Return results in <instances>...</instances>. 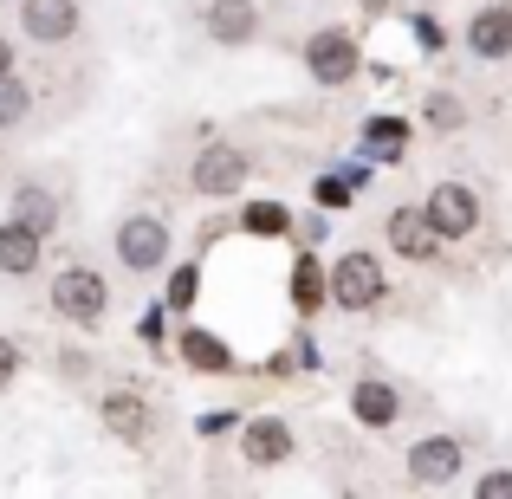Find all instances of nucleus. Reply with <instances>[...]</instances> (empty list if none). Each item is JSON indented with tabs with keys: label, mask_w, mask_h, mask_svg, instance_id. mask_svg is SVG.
Segmentation results:
<instances>
[{
	"label": "nucleus",
	"mask_w": 512,
	"mask_h": 499,
	"mask_svg": "<svg viewBox=\"0 0 512 499\" xmlns=\"http://www.w3.org/2000/svg\"><path fill=\"white\" fill-rule=\"evenodd\" d=\"M46 305L65 318V325L98 331L104 318H111V279H104L98 266H59L52 286H46Z\"/></svg>",
	"instance_id": "f257e3e1"
},
{
	"label": "nucleus",
	"mask_w": 512,
	"mask_h": 499,
	"mask_svg": "<svg viewBox=\"0 0 512 499\" xmlns=\"http://www.w3.org/2000/svg\"><path fill=\"white\" fill-rule=\"evenodd\" d=\"M389 299V273H383V260L376 253H363V247H350L331 260V273H325V305H338V312H376V305Z\"/></svg>",
	"instance_id": "f03ea898"
},
{
	"label": "nucleus",
	"mask_w": 512,
	"mask_h": 499,
	"mask_svg": "<svg viewBox=\"0 0 512 499\" xmlns=\"http://www.w3.org/2000/svg\"><path fill=\"white\" fill-rule=\"evenodd\" d=\"M169 221L163 214H124V221H117V234H111V253H117V266H124V273H137V279H150V273H163L169 266Z\"/></svg>",
	"instance_id": "7ed1b4c3"
},
{
	"label": "nucleus",
	"mask_w": 512,
	"mask_h": 499,
	"mask_svg": "<svg viewBox=\"0 0 512 499\" xmlns=\"http://www.w3.org/2000/svg\"><path fill=\"white\" fill-rule=\"evenodd\" d=\"M480 188L474 182H454V175H441L435 188H428V201H422V221L435 227V240L448 247V240H474L480 234Z\"/></svg>",
	"instance_id": "20e7f679"
},
{
	"label": "nucleus",
	"mask_w": 512,
	"mask_h": 499,
	"mask_svg": "<svg viewBox=\"0 0 512 499\" xmlns=\"http://www.w3.org/2000/svg\"><path fill=\"white\" fill-rule=\"evenodd\" d=\"M98 422H104V435L124 441V448H150V441L163 435V415H156V402L143 396V389H104Z\"/></svg>",
	"instance_id": "39448f33"
},
{
	"label": "nucleus",
	"mask_w": 512,
	"mask_h": 499,
	"mask_svg": "<svg viewBox=\"0 0 512 499\" xmlns=\"http://www.w3.org/2000/svg\"><path fill=\"white\" fill-rule=\"evenodd\" d=\"M253 175V156L240 150V143H208V150H195V163H188V188H195L201 201H227L240 195Z\"/></svg>",
	"instance_id": "423d86ee"
},
{
	"label": "nucleus",
	"mask_w": 512,
	"mask_h": 499,
	"mask_svg": "<svg viewBox=\"0 0 512 499\" xmlns=\"http://www.w3.org/2000/svg\"><path fill=\"white\" fill-rule=\"evenodd\" d=\"M461 467H467V441L461 435H422L409 454H402V480H409V487H422V493L454 487V480H461Z\"/></svg>",
	"instance_id": "0eeeda50"
},
{
	"label": "nucleus",
	"mask_w": 512,
	"mask_h": 499,
	"mask_svg": "<svg viewBox=\"0 0 512 499\" xmlns=\"http://www.w3.org/2000/svg\"><path fill=\"white\" fill-rule=\"evenodd\" d=\"M357 65H363V52H357V33L350 26H318L312 39H305V72L318 78V85H350L357 78Z\"/></svg>",
	"instance_id": "6e6552de"
},
{
	"label": "nucleus",
	"mask_w": 512,
	"mask_h": 499,
	"mask_svg": "<svg viewBox=\"0 0 512 499\" xmlns=\"http://www.w3.org/2000/svg\"><path fill=\"white\" fill-rule=\"evenodd\" d=\"M260 0H208L201 7V33L214 39V46H227V52H240V46H253L260 39Z\"/></svg>",
	"instance_id": "1a4fd4ad"
},
{
	"label": "nucleus",
	"mask_w": 512,
	"mask_h": 499,
	"mask_svg": "<svg viewBox=\"0 0 512 499\" xmlns=\"http://www.w3.org/2000/svg\"><path fill=\"white\" fill-rule=\"evenodd\" d=\"M240 461L247 467H286V461H299V435H292L279 415H253L247 428H240Z\"/></svg>",
	"instance_id": "9d476101"
},
{
	"label": "nucleus",
	"mask_w": 512,
	"mask_h": 499,
	"mask_svg": "<svg viewBox=\"0 0 512 499\" xmlns=\"http://www.w3.org/2000/svg\"><path fill=\"white\" fill-rule=\"evenodd\" d=\"M78 26H85L78 0H20V33L33 46H72Z\"/></svg>",
	"instance_id": "9b49d317"
},
{
	"label": "nucleus",
	"mask_w": 512,
	"mask_h": 499,
	"mask_svg": "<svg viewBox=\"0 0 512 499\" xmlns=\"http://www.w3.org/2000/svg\"><path fill=\"white\" fill-rule=\"evenodd\" d=\"M383 247L396 253V260H409V266L441 260V240H435V227L422 221V208H389L383 214Z\"/></svg>",
	"instance_id": "f8f14e48"
},
{
	"label": "nucleus",
	"mask_w": 512,
	"mask_h": 499,
	"mask_svg": "<svg viewBox=\"0 0 512 499\" xmlns=\"http://www.w3.org/2000/svg\"><path fill=\"white\" fill-rule=\"evenodd\" d=\"M461 46L474 52V59H487V65L512 59V7H506V0H493V7H474V13H467Z\"/></svg>",
	"instance_id": "ddd939ff"
},
{
	"label": "nucleus",
	"mask_w": 512,
	"mask_h": 499,
	"mask_svg": "<svg viewBox=\"0 0 512 499\" xmlns=\"http://www.w3.org/2000/svg\"><path fill=\"white\" fill-rule=\"evenodd\" d=\"M59 195H52L46 182H33V175H26V182H13V195H7V221H20L26 234H39V240H52L59 234Z\"/></svg>",
	"instance_id": "4468645a"
},
{
	"label": "nucleus",
	"mask_w": 512,
	"mask_h": 499,
	"mask_svg": "<svg viewBox=\"0 0 512 499\" xmlns=\"http://www.w3.org/2000/svg\"><path fill=\"white\" fill-rule=\"evenodd\" d=\"M350 415L383 435V428L402 422V389L389 383V376H357V383H350Z\"/></svg>",
	"instance_id": "2eb2a0df"
},
{
	"label": "nucleus",
	"mask_w": 512,
	"mask_h": 499,
	"mask_svg": "<svg viewBox=\"0 0 512 499\" xmlns=\"http://www.w3.org/2000/svg\"><path fill=\"white\" fill-rule=\"evenodd\" d=\"M39 260H46V240L26 234L20 221H0V273L7 279H33Z\"/></svg>",
	"instance_id": "dca6fc26"
},
{
	"label": "nucleus",
	"mask_w": 512,
	"mask_h": 499,
	"mask_svg": "<svg viewBox=\"0 0 512 499\" xmlns=\"http://www.w3.org/2000/svg\"><path fill=\"white\" fill-rule=\"evenodd\" d=\"M292 305L299 312H325V266L312 253H299V266H292Z\"/></svg>",
	"instance_id": "f3484780"
},
{
	"label": "nucleus",
	"mask_w": 512,
	"mask_h": 499,
	"mask_svg": "<svg viewBox=\"0 0 512 499\" xmlns=\"http://www.w3.org/2000/svg\"><path fill=\"white\" fill-rule=\"evenodd\" d=\"M33 85H20V72L13 78H0V130H20L26 117H33Z\"/></svg>",
	"instance_id": "a211bd4d"
},
{
	"label": "nucleus",
	"mask_w": 512,
	"mask_h": 499,
	"mask_svg": "<svg viewBox=\"0 0 512 499\" xmlns=\"http://www.w3.org/2000/svg\"><path fill=\"white\" fill-rule=\"evenodd\" d=\"M182 357H188V370H227L221 337H201V331H188V337H182Z\"/></svg>",
	"instance_id": "6ab92c4d"
},
{
	"label": "nucleus",
	"mask_w": 512,
	"mask_h": 499,
	"mask_svg": "<svg viewBox=\"0 0 512 499\" xmlns=\"http://www.w3.org/2000/svg\"><path fill=\"white\" fill-rule=\"evenodd\" d=\"M240 227H247V234H286V208H279V201H253V208L240 214Z\"/></svg>",
	"instance_id": "aec40b11"
},
{
	"label": "nucleus",
	"mask_w": 512,
	"mask_h": 499,
	"mask_svg": "<svg viewBox=\"0 0 512 499\" xmlns=\"http://www.w3.org/2000/svg\"><path fill=\"white\" fill-rule=\"evenodd\" d=\"M428 124H435V130H461L467 124V104L454 98V91H435V98H428Z\"/></svg>",
	"instance_id": "412c9836"
},
{
	"label": "nucleus",
	"mask_w": 512,
	"mask_h": 499,
	"mask_svg": "<svg viewBox=\"0 0 512 499\" xmlns=\"http://www.w3.org/2000/svg\"><path fill=\"white\" fill-rule=\"evenodd\" d=\"M195 292H201V273H195V266H175V279H169V312H195Z\"/></svg>",
	"instance_id": "4be33fe9"
},
{
	"label": "nucleus",
	"mask_w": 512,
	"mask_h": 499,
	"mask_svg": "<svg viewBox=\"0 0 512 499\" xmlns=\"http://www.w3.org/2000/svg\"><path fill=\"white\" fill-rule=\"evenodd\" d=\"M474 499H512V467H487L474 480Z\"/></svg>",
	"instance_id": "5701e85b"
},
{
	"label": "nucleus",
	"mask_w": 512,
	"mask_h": 499,
	"mask_svg": "<svg viewBox=\"0 0 512 499\" xmlns=\"http://www.w3.org/2000/svg\"><path fill=\"white\" fill-rule=\"evenodd\" d=\"M20 370H26V350L13 344V337H0V389L20 383Z\"/></svg>",
	"instance_id": "b1692460"
},
{
	"label": "nucleus",
	"mask_w": 512,
	"mask_h": 499,
	"mask_svg": "<svg viewBox=\"0 0 512 499\" xmlns=\"http://www.w3.org/2000/svg\"><path fill=\"white\" fill-rule=\"evenodd\" d=\"M13 65H20V46H13V39L0 33V78H13Z\"/></svg>",
	"instance_id": "393cba45"
}]
</instances>
